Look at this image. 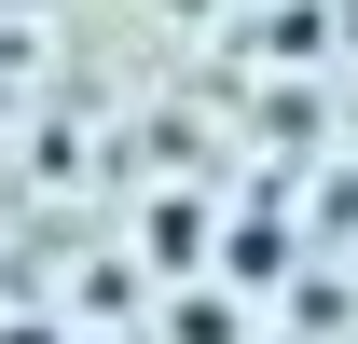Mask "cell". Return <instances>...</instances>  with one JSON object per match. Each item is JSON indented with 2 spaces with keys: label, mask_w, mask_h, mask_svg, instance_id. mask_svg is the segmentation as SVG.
I'll return each instance as SVG.
<instances>
[{
  "label": "cell",
  "mask_w": 358,
  "mask_h": 344,
  "mask_svg": "<svg viewBox=\"0 0 358 344\" xmlns=\"http://www.w3.org/2000/svg\"><path fill=\"white\" fill-rule=\"evenodd\" d=\"M0 344H55V331H0Z\"/></svg>",
  "instance_id": "cell-1"
}]
</instances>
